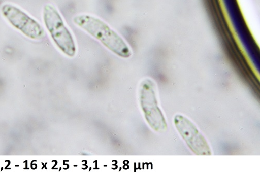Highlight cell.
<instances>
[{
  "label": "cell",
  "instance_id": "obj_1",
  "mask_svg": "<svg viewBox=\"0 0 260 173\" xmlns=\"http://www.w3.org/2000/svg\"><path fill=\"white\" fill-rule=\"evenodd\" d=\"M73 22L116 55L122 58L131 56V49L125 40L101 19L82 14L75 16Z\"/></svg>",
  "mask_w": 260,
  "mask_h": 173
},
{
  "label": "cell",
  "instance_id": "obj_2",
  "mask_svg": "<svg viewBox=\"0 0 260 173\" xmlns=\"http://www.w3.org/2000/svg\"><path fill=\"white\" fill-rule=\"evenodd\" d=\"M43 18L55 46L65 55L74 56L77 51L75 41L58 11L51 5H46L43 8Z\"/></svg>",
  "mask_w": 260,
  "mask_h": 173
},
{
  "label": "cell",
  "instance_id": "obj_3",
  "mask_svg": "<svg viewBox=\"0 0 260 173\" xmlns=\"http://www.w3.org/2000/svg\"><path fill=\"white\" fill-rule=\"evenodd\" d=\"M1 12L10 24L27 38L36 40L45 38V31L40 24L20 8L6 4Z\"/></svg>",
  "mask_w": 260,
  "mask_h": 173
},
{
  "label": "cell",
  "instance_id": "obj_4",
  "mask_svg": "<svg viewBox=\"0 0 260 173\" xmlns=\"http://www.w3.org/2000/svg\"><path fill=\"white\" fill-rule=\"evenodd\" d=\"M175 123L178 131L194 154L211 155L207 141L192 122L184 116L178 115L175 118Z\"/></svg>",
  "mask_w": 260,
  "mask_h": 173
}]
</instances>
